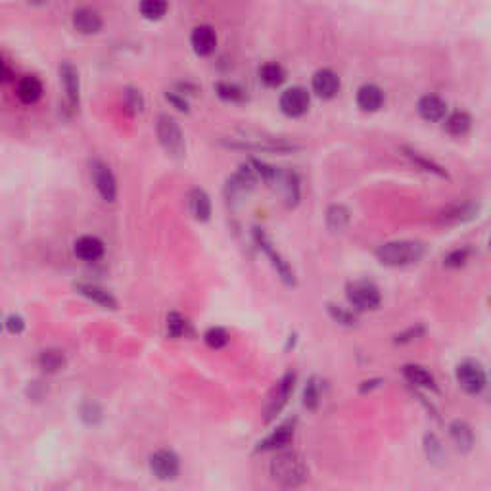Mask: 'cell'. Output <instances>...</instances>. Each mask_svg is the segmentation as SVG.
I'll use <instances>...</instances> for the list:
<instances>
[{"label": "cell", "mask_w": 491, "mask_h": 491, "mask_svg": "<svg viewBox=\"0 0 491 491\" xmlns=\"http://www.w3.org/2000/svg\"><path fill=\"white\" fill-rule=\"evenodd\" d=\"M269 470H271L273 480L284 485V488H298L309 476L306 459L296 451H286V453L276 455L275 459L271 461Z\"/></svg>", "instance_id": "1"}, {"label": "cell", "mask_w": 491, "mask_h": 491, "mask_svg": "<svg viewBox=\"0 0 491 491\" xmlns=\"http://www.w3.org/2000/svg\"><path fill=\"white\" fill-rule=\"evenodd\" d=\"M426 248L420 242L415 240H394L386 244L378 246L376 250V259L386 265V267H405L413 265L425 257Z\"/></svg>", "instance_id": "2"}, {"label": "cell", "mask_w": 491, "mask_h": 491, "mask_svg": "<svg viewBox=\"0 0 491 491\" xmlns=\"http://www.w3.org/2000/svg\"><path fill=\"white\" fill-rule=\"evenodd\" d=\"M157 138L159 144L164 146V150L173 157H183L186 152L185 134L180 131V127L177 121L169 118V115H159L156 125Z\"/></svg>", "instance_id": "3"}, {"label": "cell", "mask_w": 491, "mask_h": 491, "mask_svg": "<svg viewBox=\"0 0 491 491\" xmlns=\"http://www.w3.org/2000/svg\"><path fill=\"white\" fill-rule=\"evenodd\" d=\"M348 301L355 307L357 311H369V309H376L382 301V294H380L378 286L369 280H355V283L348 284Z\"/></svg>", "instance_id": "4"}, {"label": "cell", "mask_w": 491, "mask_h": 491, "mask_svg": "<svg viewBox=\"0 0 491 491\" xmlns=\"http://www.w3.org/2000/svg\"><path fill=\"white\" fill-rule=\"evenodd\" d=\"M253 240H255V244L259 246L261 252L265 253L269 259H271V263H273V267L276 269L278 276H280L286 284L294 286V284H296L294 271H292V267L288 265V261L284 259L283 255L276 252V248L273 246V242H271V239H269L267 234L261 231V229H253Z\"/></svg>", "instance_id": "5"}, {"label": "cell", "mask_w": 491, "mask_h": 491, "mask_svg": "<svg viewBox=\"0 0 491 491\" xmlns=\"http://www.w3.org/2000/svg\"><path fill=\"white\" fill-rule=\"evenodd\" d=\"M150 470L162 482L175 480L180 472L179 455L171 449H157L156 453L150 455Z\"/></svg>", "instance_id": "6"}, {"label": "cell", "mask_w": 491, "mask_h": 491, "mask_svg": "<svg viewBox=\"0 0 491 491\" xmlns=\"http://www.w3.org/2000/svg\"><path fill=\"white\" fill-rule=\"evenodd\" d=\"M90 177L94 183V188L100 194V198L108 204H113L118 198V180L113 177L112 169L100 162V159H92L90 162Z\"/></svg>", "instance_id": "7"}, {"label": "cell", "mask_w": 491, "mask_h": 491, "mask_svg": "<svg viewBox=\"0 0 491 491\" xmlns=\"http://www.w3.org/2000/svg\"><path fill=\"white\" fill-rule=\"evenodd\" d=\"M257 180L259 179H257V175H255V171L252 169V165H242L240 171L234 173L231 179L227 180V186H225V194H227L229 201L246 198Z\"/></svg>", "instance_id": "8"}, {"label": "cell", "mask_w": 491, "mask_h": 491, "mask_svg": "<svg viewBox=\"0 0 491 491\" xmlns=\"http://www.w3.org/2000/svg\"><path fill=\"white\" fill-rule=\"evenodd\" d=\"M309 92L304 87H292V89L284 90L278 100L280 112L288 118H301L306 115L309 110Z\"/></svg>", "instance_id": "9"}, {"label": "cell", "mask_w": 491, "mask_h": 491, "mask_svg": "<svg viewBox=\"0 0 491 491\" xmlns=\"http://www.w3.org/2000/svg\"><path fill=\"white\" fill-rule=\"evenodd\" d=\"M60 81L66 90V108L69 112H75L81 100V83H79V71L71 62L66 60L60 64Z\"/></svg>", "instance_id": "10"}, {"label": "cell", "mask_w": 491, "mask_h": 491, "mask_svg": "<svg viewBox=\"0 0 491 491\" xmlns=\"http://www.w3.org/2000/svg\"><path fill=\"white\" fill-rule=\"evenodd\" d=\"M480 206L476 201H455L449 204L446 209H441L438 215L439 225H462L472 221L474 217H478Z\"/></svg>", "instance_id": "11"}, {"label": "cell", "mask_w": 491, "mask_h": 491, "mask_svg": "<svg viewBox=\"0 0 491 491\" xmlns=\"http://www.w3.org/2000/svg\"><path fill=\"white\" fill-rule=\"evenodd\" d=\"M457 382L467 394H480L485 387L484 369L472 361H464L457 367Z\"/></svg>", "instance_id": "12"}, {"label": "cell", "mask_w": 491, "mask_h": 491, "mask_svg": "<svg viewBox=\"0 0 491 491\" xmlns=\"http://www.w3.org/2000/svg\"><path fill=\"white\" fill-rule=\"evenodd\" d=\"M313 92L319 98L330 100L340 92V77L332 69H319L313 75Z\"/></svg>", "instance_id": "13"}, {"label": "cell", "mask_w": 491, "mask_h": 491, "mask_svg": "<svg viewBox=\"0 0 491 491\" xmlns=\"http://www.w3.org/2000/svg\"><path fill=\"white\" fill-rule=\"evenodd\" d=\"M75 290L77 294H81L83 298H87L92 304H97L102 309H118V299L113 298L112 292H108L102 286L98 284H90V283H79L75 284Z\"/></svg>", "instance_id": "14"}, {"label": "cell", "mask_w": 491, "mask_h": 491, "mask_svg": "<svg viewBox=\"0 0 491 491\" xmlns=\"http://www.w3.org/2000/svg\"><path fill=\"white\" fill-rule=\"evenodd\" d=\"M104 242L98 236H90V234L77 239L73 244L75 257L81 261H98L104 255Z\"/></svg>", "instance_id": "15"}, {"label": "cell", "mask_w": 491, "mask_h": 491, "mask_svg": "<svg viewBox=\"0 0 491 491\" xmlns=\"http://www.w3.org/2000/svg\"><path fill=\"white\" fill-rule=\"evenodd\" d=\"M294 380H296V376H294L292 372H288V374H284V378L278 382L275 394H273L271 401H269L265 420H271V418L276 417V415L283 411V407L286 405V401H288V397H290L292 390H294Z\"/></svg>", "instance_id": "16"}, {"label": "cell", "mask_w": 491, "mask_h": 491, "mask_svg": "<svg viewBox=\"0 0 491 491\" xmlns=\"http://www.w3.org/2000/svg\"><path fill=\"white\" fill-rule=\"evenodd\" d=\"M190 45L198 56H211L217 48L215 31L209 25H198L190 35Z\"/></svg>", "instance_id": "17"}, {"label": "cell", "mask_w": 491, "mask_h": 491, "mask_svg": "<svg viewBox=\"0 0 491 491\" xmlns=\"http://www.w3.org/2000/svg\"><path fill=\"white\" fill-rule=\"evenodd\" d=\"M73 27L83 35H94L102 29V17L92 8H79L73 14Z\"/></svg>", "instance_id": "18"}, {"label": "cell", "mask_w": 491, "mask_h": 491, "mask_svg": "<svg viewBox=\"0 0 491 491\" xmlns=\"http://www.w3.org/2000/svg\"><path fill=\"white\" fill-rule=\"evenodd\" d=\"M188 209H190L194 219L200 221V223H206V221L211 219V200H209L206 190L192 188V190L188 192Z\"/></svg>", "instance_id": "19"}, {"label": "cell", "mask_w": 491, "mask_h": 491, "mask_svg": "<svg viewBox=\"0 0 491 491\" xmlns=\"http://www.w3.org/2000/svg\"><path fill=\"white\" fill-rule=\"evenodd\" d=\"M418 115L426 121H441L446 118L447 113V106L446 102L441 100L439 97H434V94H426L418 100L417 104Z\"/></svg>", "instance_id": "20"}, {"label": "cell", "mask_w": 491, "mask_h": 491, "mask_svg": "<svg viewBox=\"0 0 491 491\" xmlns=\"http://www.w3.org/2000/svg\"><path fill=\"white\" fill-rule=\"evenodd\" d=\"M357 106L363 112H378L384 106V92L376 85H363L357 90Z\"/></svg>", "instance_id": "21"}, {"label": "cell", "mask_w": 491, "mask_h": 491, "mask_svg": "<svg viewBox=\"0 0 491 491\" xmlns=\"http://www.w3.org/2000/svg\"><path fill=\"white\" fill-rule=\"evenodd\" d=\"M17 98L22 100L23 104H37L41 97H43V83L41 79H37L35 75H29V77H23L20 85H17Z\"/></svg>", "instance_id": "22"}, {"label": "cell", "mask_w": 491, "mask_h": 491, "mask_svg": "<svg viewBox=\"0 0 491 491\" xmlns=\"http://www.w3.org/2000/svg\"><path fill=\"white\" fill-rule=\"evenodd\" d=\"M292 439H294V426L283 425L278 426L275 432H271L267 438L261 439L257 443L259 451H271V449H280V447L288 446Z\"/></svg>", "instance_id": "23"}, {"label": "cell", "mask_w": 491, "mask_h": 491, "mask_svg": "<svg viewBox=\"0 0 491 491\" xmlns=\"http://www.w3.org/2000/svg\"><path fill=\"white\" fill-rule=\"evenodd\" d=\"M449 434H451L455 447L459 451H462V453H469L472 446H474V434H472V430H470V426L467 422H461V420L453 422V425L449 426Z\"/></svg>", "instance_id": "24"}, {"label": "cell", "mask_w": 491, "mask_h": 491, "mask_svg": "<svg viewBox=\"0 0 491 491\" xmlns=\"http://www.w3.org/2000/svg\"><path fill=\"white\" fill-rule=\"evenodd\" d=\"M403 376L415 387H426V390L428 387H436V380L432 376V372L426 371L425 367L405 365L403 367Z\"/></svg>", "instance_id": "25"}, {"label": "cell", "mask_w": 491, "mask_h": 491, "mask_svg": "<svg viewBox=\"0 0 491 491\" xmlns=\"http://www.w3.org/2000/svg\"><path fill=\"white\" fill-rule=\"evenodd\" d=\"M284 79H286V71H284V67L280 66V64H276V62H267V64H263V66L259 67V81L263 83L265 87H269V89L280 87L284 83Z\"/></svg>", "instance_id": "26"}, {"label": "cell", "mask_w": 491, "mask_h": 491, "mask_svg": "<svg viewBox=\"0 0 491 491\" xmlns=\"http://www.w3.org/2000/svg\"><path fill=\"white\" fill-rule=\"evenodd\" d=\"M38 367L45 372H48V374L64 371V367H66V355H64V351L54 350V348L41 351V355H38Z\"/></svg>", "instance_id": "27"}, {"label": "cell", "mask_w": 491, "mask_h": 491, "mask_svg": "<svg viewBox=\"0 0 491 491\" xmlns=\"http://www.w3.org/2000/svg\"><path fill=\"white\" fill-rule=\"evenodd\" d=\"M348 225H350V211H348V208H343V206H332V208H328L327 211L328 231L342 232L348 229Z\"/></svg>", "instance_id": "28"}, {"label": "cell", "mask_w": 491, "mask_h": 491, "mask_svg": "<svg viewBox=\"0 0 491 491\" xmlns=\"http://www.w3.org/2000/svg\"><path fill=\"white\" fill-rule=\"evenodd\" d=\"M470 125H472V120L467 112H455L451 113L449 118L446 120V131L453 136H462V134L469 133Z\"/></svg>", "instance_id": "29"}, {"label": "cell", "mask_w": 491, "mask_h": 491, "mask_svg": "<svg viewBox=\"0 0 491 491\" xmlns=\"http://www.w3.org/2000/svg\"><path fill=\"white\" fill-rule=\"evenodd\" d=\"M278 185L283 186L286 204H288V206H296V201H298V198H299L298 177H296L294 173H280Z\"/></svg>", "instance_id": "30"}, {"label": "cell", "mask_w": 491, "mask_h": 491, "mask_svg": "<svg viewBox=\"0 0 491 491\" xmlns=\"http://www.w3.org/2000/svg\"><path fill=\"white\" fill-rule=\"evenodd\" d=\"M215 92H217V97L221 98V100H225V102H232V104H236V102H244L246 100L244 89L239 87V85H234V83H217Z\"/></svg>", "instance_id": "31"}, {"label": "cell", "mask_w": 491, "mask_h": 491, "mask_svg": "<svg viewBox=\"0 0 491 491\" xmlns=\"http://www.w3.org/2000/svg\"><path fill=\"white\" fill-rule=\"evenodd\" d=\"M167 0H141V14L150 22L162 20L167 14Z\"/></svg>", "instance_id": "32"}, {"label": "cell", "mask_w": 491, "mask_h": 491, "mask_svg": "<svg viewBox=\"0 0 491 491\" xmlns=\"http://www.w3.org/2000/svg\"><path fill=\"white\" fill-rule=\"evenodd\" d=\"M403 152H405V156L409 157L413 164H417L420 169H425V171L428 173H434V175H438V177H447V173L443 171L436 162H432V159L425 157L420 152H415V150H409V148H403Z\"/></svg>", "instance_id": "33"}, {"label": "cell", "mask_w": 491, "mask_h": 491, "mask_svg": "<svg viewBox=\"0 0 491 491\" xmlns=\"http://www.w3.org/2000/svg\"><path fill=\"white\" fill-rule=\"evenodd\" d=\"M188 320L180 315V313H169L167 315V334L171 338H183L188 334Z\"/></svg>", "instance_id": "34"}, {"label": "cell", "mask_w": 491, "mask_h": 491, "mask_svg": "<svg viewBox=\"0 0 491 491\" xmlns=\"http://www.w3.org/2000/svg\"><path fill=\"white\" fill-rule=\"evenodd\" d=\"M229 340H231V336L221 327H211L204 334V342L208 343L211 350H221V348H225L229 343Z\"/></svg>", "instance_id": "35"}, {"label": "cell", "mask_w": 491, "mask_h": 491, "mask_svg": "<svg viewBox=\"0 0 491 491\" xmlns=\"http://www.w3.org/2000/svg\"><path fill=\"white\" fill-rule=\"evenodd\" d=\"M319 399H320L319 384H317V380L311 378L309 380V384L306 386V392H304V405H306L307 409H317Z\"/></svg>", "instance_id": "36"}, {"label": "cell", "mask_w": 491, "mask_h": 491, "mask_svg": "<svg viewBox=\"0 0 491 491\" xmlns=\"http://www.w3.org/2000/svg\"><path fill=\"white\" fill-rule=\"evenodd\" d=\"M123 97H125V106L129 108V112H133V113L142 112V108H144V98H142L141 90L125 89Z\"/></svg>", "instance_id": "37"}, {"label": "cell", "mask_w": 491, "mask_h": 491, "mask_svg": "<svg viewBox=\"0 0 491 491\" xmlns=\"http://www.w3.org/2000/svg\"><path fill=\"white\" fill-rule=\"evenodd\" d=\"M81 418L90 426H97L102 420V411L97 403H85L81 407Z\"/></svg>", "instance_id": "38"}, {"label": "cell", "mask_w": 491, "mask_h": 491, "mask_svg": "<svg viewBox=\"0 0 491 491\" xmlns=\"http://www.w3.org/2000/svg\"><path fill=\"white\" fill-rule=\"evenodd\" d=\"M4 328H6L8 334H23V330H25V319H23L22 315H17V313H10L6 319H4Z\"/></svg>", "instance_id": "39"}, {"label": "cell", "mask_w": 491, "mask_h": 491, "mask_svg": "<svg viewBox=\"0 0 491 491\" xmlns=\"http://www.w3.org/2000/svg\"><path fill=\"white\" fill-rule=\"evenodd\" d=\"M328 311L334 317V320L342 322V325H355V317H353L351 313L346 311V309H342V307L328 306Z\"/></svg>", "instance_id": "40"}, {"label": "cell", "mask_w": 491, "mask_h": 491, "mask_svg": "<svg viewBox=\"0 0 491 491\" xmlns=\"http://www.w3.org/2000/svg\"><path fill=\"white\" fill-rule=\"evenodd\" d=\"M467 259H469V250H457V252L447 255L446 265L447 267H461Z\"/></svg>", "instance_id": "41"}, {"label": "cell", "mask_w": 491, "mask_h": 491, "mask_svg": "<svg viewBox=\"0 0 491 491\" xmlns=\"http://www.w3.org/2000/svg\"><path fill=\"white\" fill-rule=\"evenodd\" d=\"M165 98H167V102L175 106L179 112H188V100L185 98V94H180V92H167Z\"/></svg>", "instance_id": "42"}, {"label": "cell", "mask_w": 491, "mask_h": 491, "mask_svg": "<svg viewBox=\"0 0 491 491\" xmlns=\"http://www.w3.org/2000/svg\"><path fill=\"white\" fill-rule=\"evenodd\" d=\"M418 334H422V328H411L409 332H405V334H399L397 336V342H411L413 338H417Z\"/></svg>", "instance_id": "43"}, {"label": "cell", "mask_w": 491, "mask_h": 491, "mask_svg": "<svg viewBox=\"0 0 491 491\" xmlns=\"http://www.w3.org/2000/svg\"><path fill=\"white\" fill-rule=\"evenodd\" d=\"M490 244H491V242H490Z\"/></svg>", "instance_id": "44"}]
</instances>
